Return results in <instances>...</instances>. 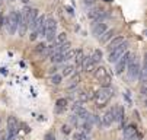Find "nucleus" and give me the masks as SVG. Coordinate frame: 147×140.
<instances>
[{
	"label": "nucleus",
	"instance_id": "nucleus-1",
	"mask_svg": "<svg viewBox=\"0 0 147 140\" xmlns=\"http://www.w3.org/2000/svg\"><path fill=\"white\" fill-rule=\"evenodd\" d=\"M111 98H112V89H111V88H100V89L95 93V96H93L95 104H96V107H99V108H103L105 105L109 102Z\"/></svg>",
	"mask_w": 147,
	"mask_h": 140
},
{
	"label": "nucleus",
	"instance_id": "nucleus-2",
	"mask_svg": "<svg viewBox=\"0 0 147 140\" xmlns=\"http://www.w3.org/2000/svg\"><path fill=\"white\" fill-rule=\"evenodd\" d=\"M93 73H95V79H96V80H98L103 88H109L112 77H111V74H109V72H108L107 67L99 66V67H96V69L93 70Z\"/></svg>",
	"mask_w": 147,
	"mask_h": 140
},
{
	"label": "nucleus",
	"instance_id": "nucleus-3",
	"mask_svg": "<svg viewBox=\"0 0 147 140\" xmlns=\"http://www.w3.org/2000/svg\"><path fill=\"white\" fill-rule=\"evenodd\" d=\"M140 63H138V60L137 57L133 54L131 58H130V62H128V66H127V70L128 72V77L133 79V80H136V79H138V74H140Z\"/></svg>",
	"mask_w": 147,
	"mask_h": 140
},
{
	"label": "nucleus",
	"instance_id": "nucleus-4",
	"mask_svg": "<svg viewBox=\"0 0 147 140\" xmlns=\"http://www.w3.org/2000/svg\"><path fill=\"white\" fill-rule=\"evenodd\" d=\"M47 41H54V37L57 35V22L54 18H45V32Z\"/></svg>",
	"mask_w": 147,
	"mask_h": 140
},
{
	"label": "nucleus",
	"instance_id": "nucleus-5",
	"mask_svg": "<svg viewBox=\"0 0 147 140\" xmlns=\"http://www.w3.org/2000/svg\"><path fill=\"white\" fill-rule=\"evenodd\" d=\"M18 22H19V10H13L10 12V15L6 18V25H7V31L10 35L16 34V29H18Z\"/></svg>",
	"mask_w": 147,
	"mask_h": 140
},
{
	"label": "nucleus",
	"instance_id": "nucleus-6",
	"mask_svg": "<svg viewBox=\"0 0 147 140\" xmlns=\"http://www.w3.org/2000/svg\"><path fill=\"white\" fill-rule=\"evenodd\" d=\"M131 55H133V53L127 51L124 55H121V57L117 60V62H115V73H117V74H121L125 69H127V66H128V62H130Z\"/></svg>",
	"mask_w": 147,
	"mask_h": 140
},
{
	"label": "nucleus",
	"instance_id": "nucleus-7",
	"mask_svg": "<svg viewBox=\"0 0 147 140\" xmlns=\"http://www.w3.org/2000/svg\"><path fill=\"white\" fill-rule=\"evenodd\" d=\"M127 50H128V44H127V41H125V43H124V44H121L119 47H117V48H114V50H111V51H109L108 60H109L111 63H115L121 55H124L125 53H127Z\"/></svg>",
	"mask_w": 147,
	"mask_h": 140
},
{
	"label": "nucleus",
	"instance_id": "nucleus-8",
	"mask_svg": "<svg viewBox=\"0 0 147 140\" xmlns=\"http://www.w3.org/2000/svg\"><path fill=\"white\" fill-rule=\"evenodd\" d=\"M107 16H108L107 10H103L102 7H93L88 12V18L92 22H100V19L107 18Z\"/></svg>",
	"mask_w": 147,
	"mask_h": 140
},
{
	"label": "nucleus",
	"instance_id": "nucleus-9",
	"mask_svg": "<svg viewBox=\"0 0 147 140\" xmlns=\"http://www.w3.org/2000/svg\"><path fill=\"white\" fill-rule=\"evenodd\" d=\"M28 21H26V15L24 10L19 12V22H18V32H19V37H24L26 32H28Z\"/></svg>",
	"mask_w": 147,
	"mask_h": 140
},
{
	"label": "nucleus",
	"instance_id": "nucleus-10",
	"mask_svg": "<svg viewBox=\"0 0 147 140\" xmlns=\"http://www.w3.org/2000/svg\"><path fill=\"white\" fill-rule=\"evenodd\" d=\"M19 131V121L16 120V117H9L7 118V136L9 137H15Z\"/></svg>",
	"mask_w": 147,
	"mask_h": 140
},
{
	"label": "nucleus",
	"instance_id": "nucleus-11",
	"mask_svg": "<svg viewBox=\"0 0 147 140\" xmlns=\"http://www.w3.org/2000/svg\"><path fill=\"white\" fill-rule=\"evenodd\" d=\"M25 15H26V21H28V28H32L35 21H36V18L39 16V12L36 9H31V7H25L24 9Z\"/></svg>",
	"mask_w": 147,
	"mask_h": 140
},
{
	"label": "nucleus",
	"instance_id": "nucleus-12",
	"mask_svg": "<svg viewBox=\"0 0 147 140\" xmlns=\"http://www.w3.org/2000/svg\"><path fill=\"white\" fill-rule=\"evenodd\" d=\"M124 136L125 139H128V140H138L140 139V134H138V130L134 124H130L124 129Z\"/></svg>",
	"mask_w": 147,
	"mask_h": 140
},
{
	"label": "nucleus",
	"instance_id": "nucleus-13",
	"mask_svg": "<svg viewBox=\"0 0 147 140\" xmlns=\"http://www.w3.org/2000/svg\"><path fill=\"white\" fill-rule=\"evenodd\" d=\"M82 69L85 73H92L96 69V63L92 60L90 55H85V58H83V62H82Z\"/></svg>",
	"mask_w": 147,
	"mask_h": 140
},
{
	"label": "nucleus",
	"instance_id": "nucleus-14",
	"mask_svg": "<svg viewBox=\"0 0 147 140\" xmlns=\"http://www.w3.org/2000/svg\"><path fill=\"white\" fill-rule=\"evenodd\" d=\"M114 121H115V118H114V112H112V110H108L107 112L102 115V118H100V124L105 126V127H109Z\"/></svg>",
	"mask_w": 147,
	"mask_h": 140
},
{
	"label": "nucleus",
	"instance_id": "nucleus-15",
	"mask_svg": "<svg viewBox=\"0 0 147 140\" xmlns=\"http://www.w3.org/2000/svg\"><path fill=\"white\" fill-rule=\"evenodd\" d=\"M108 29V26H107V24L105 22H96L95 25H93V28H92V34L96 37V38H100L102 37V34Z\"/></svg>",
	"mask_w": 147,
	"mask_h": 140
},
{
	"label": "nucleus",
	"instance_id": "nucleus-16",
	"mask_svg": "<svg viewBox=\"0 0 147 140\" xmlns=\"http://www.w3.org/2000/svg\"><path fill=\"white\" fill-rule=\"evenodd\" d=\"M124 43H125L124 37H115V38H112V39H109V41H108V50L111 51V50L119 47V45L124 44Z\"/></svg>",
	"mask_w": 147,
	"mask_h": 140
},
{
	"label": "nucleus",
	"instance_id": "nucleus-17",
	"mask_svg": "<svg viewBox=\"0 0 147 140\" xmlns=\"http://www.w3.org/2000/svg\"><path fill=\"white\" fill-rule=\"evenodd\" d=\"M112 112H114V118H115V121H124V108L121 105H115L112 108Z\"/></svg>",
	"mask_w": 147,
	"mask_h": 140
},
{
	"label": "nucleus",
	"instance_id": "nucleus-18",
	"mask_svg": "<svg viewBox=\"0 0 147 140\" xmlns=\"http://www.w3.org/2000/svg\"><path fill=\"white\" fill-rule=\"evenodd\" d=\"M115 32H117L115 29H107V31H105V32L102 34V37H100L99 39H100L102 43H108L109 39H112V38H114Z\"/></svg>",
	"mask_w": 147,
	"mask_h": 140
},
{
	"label": "nucleus",
	"instance_id": "nucleus-19",
	"mask_svg": "<svg viewBox=\"0 0 147 140\" xmlns=\"http://www.w3.org/2000/svg\"><path fill=\"white\" fill-rule=\"evenodd\" d=\"M74 62H76V66L77 67H82V62H83V58H85V54H83V51L82 50H77L76 53H74Z\"/></svg>",
	"mask_w": 147,
	"mask_h": 140
},
{
	"label": "nucleus",
	"instance_id": "nucleus-20",
	"mask_svg": "<svg viewBox=\"0 0 147 140\" xmlns=\"http://www.w3.org/2000/svg\"><path fill=\"white\" fill-rule=\"evenodd\" d=\"M79 82H80V76L76 74V73H73V74H71V79H70V82H69V85H67V88H69V89H73L74 86L79 85Z\"/></svg>",
	"mask_w": 147,
	"mask_h": 140
},
{
	"label": "nucleus",
	"instance_id": "nucleus-21",
	"mask_svg": "<svg viewBox=\"0 0 147 140\" xmlns=\"http://www.w3.org/2000/svg\"><path fill=\"white\" fill-rule=\"evenodd\" d=\"M50 60H51V62H53L54 64L61 63V62H63V54H61V53H58V51L55 50V51H54V53L50 55Z\"/></svg>",
	"mask_w": 147,
	"mask_h": 140
},
{
	"label": "nucleus",
	"instance_id": "nucleus-22",
	"mask_svg": "<svg viewBox=\"0 0 147 140\" xmlns=\"http://www.w3.org/2000/svg\"><path fill=\"white\" fill-rule=\"evenodd\" d=\"M89 93L86 92V91H82V92H79L77 93V102H80V104H83V102H86V101H89Z\"/></svg>",
	"mask_w": 147,
	"mask_h": 140
},
{
	"label": "nucleus",
	"instance_id": "nucleus-23",
	"mask_svg": "<svg viewBox=\"0 0 147 140\" xmlns=\"http://www.w3.org/2000/svg\"><path fill=\"white\" fill-rule=\"evenodd\" d=\"M66 105H67V99H64V98L57 99L55 107H57V111H58V112H61L63 110H66Z\"/></svg>",
	"mask_w": 147,
	"mask_h": 140
},
{
	"label": "nucleus",
	"instance_id": "nucleus-24",
	"mask_svg": "<svg viewBox=\"0 0 147 140\" xmlns=\"http://www.w3.org/2000/svg\"><path fill=\"white\" fill-rule=\"evenodd\" d=\"M73 73H74V66H71V64H67V66H64V69H63V73H61V76L69 77V76H71Z\"/></svg>",
	"mask_w": 147,
	"mask_h": 140
},
{
	"label": "nucleus",
	"instance_id": "nucleus-25",
	"mask_svg": "<svg viewBox=\"0 0 147 140\" xmlns=\"http://www.w3.org/2000/svg\"><path fill=\"white\" fill-rule=\"evenodd\" d=\"M57 37V44H64V43H67V34L66 32H61V34H58V35H55Z\"/></svg>",
	"mask_w": 147,
	"mask_h": 140
},
{
	"label": "nucleus",
	"instance_id": "nucleus-26",
	"mask_svg": "<svg viewBox=\"0 0 147 140\" xmlns=\"http://www.w3.org/2000/svg\"><path fill=\"white\" fill-rule=\"evenodd\" d=\"M90 57H92V60H93L95 63H99L100 60H102V51H100V50H95Z\"/></svg>",
	"mask_w": 147,
	"mask_h": 140
},
{
	"label": "nucleus",
	"instance_id": "nucleus-27",
	"mask_svg": "<svg viewBox=\"0 0 147 140\" xmlns=\"http://www.w3.org/2000/svg\"><path fill=\"white\" fill-rule=\"evenodd\" d=\"M74 140H89V137L85 131H76L74 133Z\"/></svg>",
	"mask_w": 147,
	"mask_h": 140
},
{
	"label": "nucleus",
	"instance_id": "nucleus-28",
	"mask_svg": "<svg viewBox=\"0 0 147 140\" xmlns=\"http://www.w3.org/2000/svg\"><path fill=\"white\" fill-rule=\"evenodd\" d=\"M74 50H69V51H66L64 54H63V62H67V60H71L73 57H74Z\"/></svg>",
	"mask_w": 147,
	"mask_h": 140
},
{
	"label": "nucleus",
	"instance_id": "nucleus-29",
	"mask_svg": "<svg viewBox=\"0 0 147 140\" xmlns=\"http://www.w3.org/2000/svg\"><path fill=\"white\" fill-rule=\"evenodd\" d=\"M45 47H47V45H45L44 43H38V44L35 45V51L39 53V54H42V51L45 50Z\"/></svg>",
	"mask_w": 147,
	"mask_h": 140
},
{
	"label": "nucleus",
	"instance_id": "nucleus-30",
	"mask_svg": "<svg viewBox=\"0 0 147 140\" xmlns=\"http://www.w3.org/2000/svg\"><path fill=\"white\" fill-rule=\"evenodd\" d=\"M51 83L60 85V83H61V76H60V74H54V76L51 77Z\"/></svg>",
	"mask_w": 147,
	"mask_h": 140
},
{
	"label": "nucleus",
	"instance_id": "nucleus-31",
	"mask_svg": "<svg viewBox=\"0 0 147 140\" xmlns=\"http://www.w3.org/2000/svg\"><path fill=\"white\" fill-rule=\"evenodd\" d=\"M44 140H57V139H55L54 133H47V134L44 136Z\"/></svg>",
	"mask_w": 147,
	"mask_h": 140
},
{
	"label": "nucleus",
	"instance_id": "nucleus-32",
	"mask_svg": "<svg viewBox=\"0 0 147 140\" xmlns=\"http://www.w3.org/2000/svg\"><path fill=\"white\" fill-rule=\"evenodd\" d=\"M61 131L64 133V134H69V133H70V127H69V126H63V127H61Z\"/></svg>",
	"mask_w": 147,
	"mask_h": 140
},
{
	"label": "nucleus",
	"instance_id": "nucleus-33",
	"mask_svg": "<svg viewBox=\"0 0 147 140\" xmlns=\"http://www.w3.org/2000/svg\"><path fill=\"white\" fill-rule=\"evenodd\" d=\"M83 3H85L86 6H93V5L96 3V0H85Z\"/></svg>",
	"mask_w": 147,
	"mask_h": 140
},
{
	"label": "nucleus",
	"instance_id": "nucleus-34",
	"mask_svg": "<svg viewBox=\"0 0 147 140\" xmlns=\"http://www.w3.org/2000/svg\"><path fill=\"white\" fill-rule=\"evenodd\" d=\"M5 22H6V18H5L2 13H0V28H2V26L5 25Z\"/></svg>",
	"mask_w": 147,
	"mask_h": 140
},
{
	"label": "nucleus",
	"instance_id": "nucleus-35",
	"mask_svg": "<svg viewBox=\"0 0 147 140\" xmlns=\"http://www.w3.org/2000/svg\"><path fill=\"white\" fill-rule=\"evenodd\" d=\"M38 38V35H36V32L35 31H32V34L29 35V39H31V41H35V39Z\"/></svg>",
	"mask_w": 147,
	"mask_h": 140
},
{
	"label": "nucleus",
	"instance_id": "nucleus-36",
	"mask_svg": "<svg viewBox=\"0 0 147 140\" xmlns=\"http://www.w3.org/2000/svg\"><path fill=\"white\" fill-rule=\"evenodd\" d=\"M66 10H67V12H69L70 15H73V9H71L70 6H67V7H66Z\"/></svg>",
	"mask_w": 147,
	"mask_h": 140
},
{
	"label": "nucleus",
	"instance_id": "nucleus-37",
	"mask_svg": "<svg viewBox=\"0 0 147 140\" xmlns=\"http://www.w3.org/2000/svg\"><path fill=\"white\" fill-rule=\"evenodd\" d=\"M22 2H24V3L26 5V3H29V0H22Z\"/></svg>",
	"mask_w": 147,
	"mask_h": 140
},
{
	"label": "nucleus",
	"instance_id": "nucleus-38",
	"mask_svg": "<svg viewBox=\"0 0 147 140\" xmlns=\"http://www.w3.org/2000/svg\"><path fill=\"white\" fill-rule=\"evenodd\" d=\"M2 3H3V0H0V5H2Z\"/></svg>",
	"mask_w": 147,
	"mask_h": 140
},
{
	"label": "nucleus",
	"instance_id": "nucleus-39",
	"mask_svg": "<svg viewBox=\"0 0 147 140\" xmlns=\"http://www.w3.org/2000/svg\"><path fill=\"white\" fill-rule=\"evenodd\" d=\"M105 2H111V0H105Z\"/></svg>",
	"mask_w": 147,
	"mask_h": 140
},
{
	"label": "nucleus",
	"instance_id": "nucleus-40",
	"mask_svg": "<svg viewBox=\"0 0 147 140\" xmlns=\"http://www.w3.org/2000/svg\"><path fill=\"white\" fill-rule=\"evenodd\" d=\"M10 2H16V0H10Z\"/></svg>",
	"mask_w": 147,
	"mask_h": 140
},
{
	"label": "nucleus",
	"instance_id": "nucleus-41",
	"mask_svg": "<svg viewBox=\"0 0 147 140\" xmlns=\"http://www.w3.org/2000/svg\"><path fill=\"white\" fill-rule=\"evenodd\" d=\"M0 140H3V139H2V137H0Z\"/></svg>",
	"mask_w": 147,
	"mask_h": 140
}]
</instances>
